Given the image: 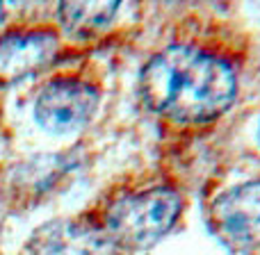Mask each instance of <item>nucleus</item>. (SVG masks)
<instances>
[{"label":"nucleus","instance_id":"nucleus-2","mask_svg":"<svg viewBox=\"0 0 260 255\" xmlns=\"http://www.w3.org/2000/svg\"><path fill=\"white\" fill-rule=\"evenodd\" d=\"M183 198L169 187L128 194L110 205L103 230L117 246L144 248L165 237L178 221Z\"/></svg>","mask_w":260,"mask_h":255},{"label":"nucleus","instance_id":"nucleus-5","mask_svg":"<svg viewBox=\"0 0 260 255\" xmlns=\"http://www.w3.org/2000/svg\"><path fill=\"white\" fill-rule=\"evenodd\" d=\"M30 255H117V244L101 226L57 219L44 224L27 242Z\"/></svg>","mask_w":260,"mask_h":255},{"label":"nucleus","instance_id":"nucleus-6","mask_svg":"<svg viewBox=\"0 0 260 255\" xmlns=\"http://www.w3.org/2000/svg\"><path fill=\"white\" fill-rule=\"evenodd\" d=\"M57 37L46 30H21L0 37V82L32 76L53 59Z\"/></svg>","mask_w":260,"mask_h":255},{"label":"nucleus","instance_id":"nucleus-3","mask_svg":"<svg viewBox=\"0 0 260 255\" xmlns=\"http://www.w3.org/2000/svg\"><path fill=\"white\" fill-rule=\"evenodd\" d=\"M99 107V91L78 78H57L39 91L35 119L53 134H67L85 128Z\"/></svg>","mask_w":260,"mask_h":255},{"label":"nucleus","instance_id":"nucleus-7","mask_svg":"<svg viewBox=\"0 0 260 255\" xmlns=\"http://www.w3.org/2000/svg\"><path fill=\"white\" fill-rule=\"evenodd\" d=\"M117 12L119 3H64L59 7V21L71 37L85 39L110 25Z\"/></svg>","mask_w":260,"mask_h":255},{"label":"nucleus","instance_id":"nucleus-4","mask_svg":"<svg viewBox=\"0 0 260 255\" xmlns=\"http://www.w3.org/2000/svg\"><path fill=\"white\" fill-rule=\"evenodd\" d=\"M210 228L226 246L247 251L260 246V183H244L215 198Z\"/></svg>","mask_w":260,"mask_h":255},{"label":"nucleus","instance_id":"nucleus-1","mask_svg":"<svg viewBox=\"0 0 260 255\" xmlns=\"http://www.w3.org/2000/svg\"><path fill=\"white\" fill-rule=\"evenodd\" d=\"M146 105L176 123H208L226 112L238 94L233 68L187 46H171L148 59L139 76Z\"/></svg>","mask_w":260,"mask_h":255},{"label":"nucleus","instance_id":"nucleus-8","mask_svg":"<svg viewBox=\"0 0 260 255\" xmlns=\"http://www.w3.org/2000/svg\"><path fill=\"white\" fill-rule=\"evenodd\" d=\"M258 143H260V126H258Z\"/></svg>","mask_w":260,"mask_h":255}]
</instances>
